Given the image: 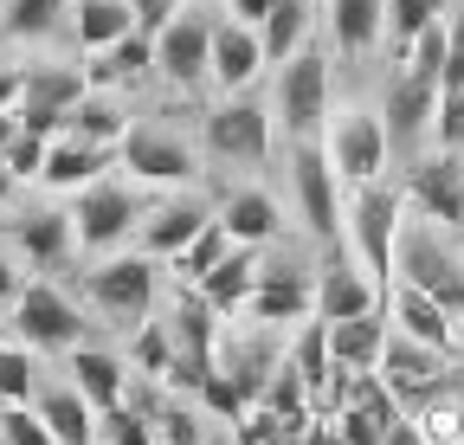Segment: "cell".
Segmentation results:
<instances>
[{"label": "cell", "mask_w": 464, "mask_h": 445, "mask_svg": "<svg viewBox=\"0 0 464 445\" xmlns=\"http://www.w3.org/2000/svg\"><path fill=\"white\" fill-rule=\"evenodd\" d=\"M181 7H207V0H181Z\"/></svg>", "instance_id": "obj_54"}, {"label": "cell", "mask_w": 464, "mask_h": 445, "mask_svg": "<svg viewBox=\"0 0 464 445\" xmlns=\"http://www.w3.org/2000/svg\"><path fill=\"white\" fill-rule=\"evenodd\" d=\"M33 394H39V374H33L26 343H0V401H7V407H26Z\"/></svg>", "instance_id": "obj_40"}, {"label": "cell", "mask_w": 464, "mask_h": 445, "mask_svg": "<svg viewBox=\"0 0 464 445\" xmlns=\"http://www.w3.org/2000/svg\"><path fill=\"white\" fill-rule=\"evenodd\" d=\"M14 136H20V110H0V155H7Z\"/></svg>", "instance_id": "obj_52"}, {"label": "cell", "mask_w": 464, "mask_h": 445, "mask_svg": "<svg viewBox=\"0 0 464 445\" xmlns=\"http://www.w3.org/2000/svg\"><path fill=\"white\" fill-rule=\"evenodd\" d=\"M200 136H207V155L226 161V169H258V161L271 155V142H277V123H271V110H265L258 97L232 91L226 103L207 110Z\"/></svg>", "instance_id": "obj_4"}, {"label": "cell", "mask_w": 464, "mask_h": 445, "mask_svg": "<svg viewBox=\"0 0 464 445\" xmlns=\"http://www.w3.org/2000/svg\"><path fill=\"white\" fill-rule=\"evenodd\" d=\"M149 72H155V39L149 33H123L116 45L91 52V65H84L91 91H123V84H142Z\"/></svg>", "instance_id": "obj_25"}, {"label": "cell", "mask_w": 464, "mask_h": 445, "mask_svg": "<svg viewBox=\"0 0 464 445\" xmlns=\"http://www.w3.org/2000/svg\"><path fill=\"white\" fill-rule=\"evenodd\" d=\"M219 219H226V233L239 239V246H271L284 233V213H277V200L265 188H232L219 200Z\"/></svg>", "instance_id": "obj_28"}, {"label": "cell", "mask_w": 464, "mask_h": 445, "mask_svg": "<svg viewBox=\"0 0 464 445\" xmlns=\"http://www.w3.org/2000/svg\"><path fill=\"white\" fill-rule=\"evenodd\" d=\"M207 59H213V14L207 7H181L155 33V78L161 84L200 91L207 84Z\"/></svg>", "instance_id": "obj_10"}, {"label": "cell", "mask_w": 464, "mask_h": 445, "mask_svg": "<svg viewBox=\"0 0 464 445\" xmlns=\"http://www.w3.org/2000/svg\"><path fill=\"white\" fill-rule=\"evenodd\" d=\"M329 33H335V52L362 59L387 33V0H329Z\"/></svg>", "instance_id": "obj_30"}, {"label": "cell", "mask_w": 464, "mask_h": 445, "mask_svg": "<svg viewBox=\"0 0 464 445\" xmlns=\"http://www.w3.org/2000/svg\"><path fill=\"white\" fill-rule=\"evenodd\" d=\"M130 14H136V33H149V39H155L174 14H181V0H130Z\"/></svg>", "instance_id": "obj_47"}, {"label": "cell", "mask_w": 464, "mask_h": 445, "mask_svg": "<svg viewBox=\"0 0 464 445\" xmlns=\"http://www.w3.org/2000/svg\"><path fill=\"white\" fill-rule=\"evenodd\" d=\"M232 246H239V239H232V233H226V219L213 213L207 227H200V233H194V239H188L181 252H174L168 265H174V277H181V285H200V277H207V271H213V265H219V258H226Z\"/></svg>", "instance_id": "obj_33"}, {"label": "cell", "mask_w": 464, "mask_h": 445, "mask_svg": "<svg viewBox=\"0 0 464 445\" xmlns=\"http://www.w3.org/2000/svg\"><path fill=\"white\" fill-rule=\"evenodd\" d=\"M445 14V0H387V39H393V59L413 45L432 20Z\"/></svg>", "instance_id": "obj_39"}, {"label": "cell", "mask_w": 464, "mask_h": 445, "mask_svg": "<svg viewBox=\"0 0 464 445\" xmlns=\"http://www.w3.org/2000/svg\"><path fill=\"white\" fill-rule=\"evenodd\" d=\"M0 413H7V401H0Z\"/></svg>", "instance_id": "obj_55"}, {"label": "cell", "mask_w": 464, "mask_h": 445, "mask_svg": "<svg viewBox=\"0 0 464 445\" xmlns=\"http://www.w3.org/2000/svg\"><path fill=\"white\" fill-rule=\"evenodd\" d=\"M265 72V39H258V26H246V20H213V59H207V84H219L226 97L232 91H252V78Z\"/></svg>", "instance_id": "obj_18"}, {"label": "cell", "mask_w": 464, "mask_h": 445, "mask_svg": "<svg viewBox=\"0 0 464 445\" xmlns=\"http://www.w3.org/2000/svg\"><path fill=\"white\" fill-rule=\"evenodd\" d=\"M432 142L464 155V91H439V110H432Z\"/></svg>", "instance_id": "obj_44"}, {"label": "cell", "mask_w": 464, "mask_h": 445, "mask_svg": "<svg viewBox=\"0 0 464 445\" xmlns=\"http://www.w3.org/2000/svg\"><path fill=\"white\" fill-rule=\"evenodd\" d=\"M271 123H277L290 142H304V136H323V123H329V59H323L316 45L290 52V59L277 65Z\"/></svg>", "instance_id": "obj_1"}, {"label": "cell", "mask_w": 464, "mask_h": 445, "mask_svg": "<svg viewBox=\"0 0 464 445\" xmlns=\"http://www.w3.org/2000/svg\"><path fill=\"white\" fill-rule=\"evenodd\" d=\"M45 149H52V136L20 130V136L7 142V155H0V161H7V175H14V181H39V175H45Z\"/></svg>", "instance_id": "obj_42"}, {"label": "cell", "mask_w": 464, "mask_h": 445, "mask_svg": "<svg viewBox=\"0 0 464 445\" xmlns=\"http://www.w3.org/2000/svg\"><path fill=\"white\" fill-rule=\"evenodd\" d=\"M123 33H136L130 0H78V7H72V39L84 52H103V45L123 39Z\"/></svg>", "instance_id": "obj_32"}, {"label": "cell", "mask_w": 464, "mask_h": 445, "mask_svg": "<svg viewBox=\"0 0 464 445\" xmlns=\"http://www.w3.org/2000/svg\"><path fill=\"white\" fill-rule=\"evenodd\" d=\"M432 110H439V78L400 65L381 103V123H387V149H420V136H432Z\"/></svg>", "instance_id": "obj_16"}, {"label": "cell", "mask_w": 464, "mask_h": 445, "mask_svg": "<svg viewBox=\"0 0 464 445\" xmlns=\"http://www.w3.org/2000/svg\"><path fill=\"white\" fill-rule=\"evenodd\" d=\"M323 149H329L342 181H355V188L381 181V169H387V123H381V110H348V117H335Z\"/></svg>", "instance_id": "obj_15"}, {"label": "cell", "mask_w": 464, "mask_h": 445, "mask_svg": "<svg viewBox=\"0 0 464 445\" xmlns=\"http://www.w3.org/2000/svg\"><path fill=\"white\" fill-rule=\"evenodd\" d=\"M14 200V175H7V161H0V207Z\"/></svg>", "instance_id": "obj_53"}, {"label": "cell", "mask_w": 464, "mask_h": 445, "mask_svg": "<svg viewBox=\"0 0 464 445\" xmlns=\"http://www.w3.org/2000/svg\"><path fill=\"white\" fill-rule=\"evenodd\" d=\"M65 130L72 136H91V142H123L130 136V110L116 103V97H103V91H84Z\"/></svg>", "instance_id": "obj_34"}, {"label": "cell", "mask_w": 464, "mask_h": 445, "mask_svg": "<svg viewBox=\"0 0 464 445\" xmlns=\"http://www.w3.org/2000/svg\"><path fill=\"white\" fill-rule=\"evenodd\" d=\"M393 277L420 285L426 297H439L451 316H464V258L432 233V227H400V246H393Z\"/></svg>", "instance_id": "obj_7"}, {"label": "cell", "mask_w": 464, "mask_h": 445, "mask_svg": "<svg viewBox=\"0 0 464 445\" xmlns=\"http://www.w3.org/2000/svg\"><path fill=\"white\" fill-rule=\"evenodd\" d=\"M116 169V142H91V136H72V130H58L52 149H45V188H91L97 175Z\"/></svg>", "instance_id": "obj_21"}, {"label": "cell", "mask_w": 464, "mask_h": 445, "mask_svg": "<svg viewBox=\"0 0 464 445\" xmlns=\"http://www.w3.org/2000/svg\"><path fill=\"white\" fill-rule=\"evenodd\" d=\"M0 439H7V445H58V439H52V426L39 420V407H33V401L0 413Z\"/></svg>", "instance_id": "obj_45"}, {"label": "cell", "mask_w": 464, "mask_h": 445, "mask_svg": "<svg viewBox=\"0 0 464 445\" xmlns=\"http://www.w3.org/2000/svg\"><path fill=\"white\" fill-rule=\"evenodd\" d=\"M142 213H149V200H142L130 181L97 175L91 188H78V207H72L78 252H110V246H123V239L142 227Z\"/></svg>", "instance_id": "obj_6"}, {"label": "cell", "mask_w": 464, "mask_h": 445, "mask_svg": "<svg viewBox=\"0 0 464 445\" xmlns=\"http://www.w3.org/2000/svg\"><path fill=\"white\" fill-rule=\"evenodd\" d=\"M290 188H297V219L310 227L316 246H342V175L316 136L290 142Z\"/></svg>", "instance_id": "obj_2"}, {"label": "cell", "mask_w": 464, "mask_h": 445, "mask_svg": "<svg viewBox=\"0 0 464 445\" xmlns=\"http://www.w3.org/2000/svg\"><path fill=\"white\" fill-rule=\"evenodd\" d=\"M387 349V310H362V316H342L329 323V362L348 374H374Z\"/></svg>", "instance_id": "obj_23"}, {"label": "cell", "mask_w": 464, "mask_h": 445, "mask_svg": "<svg viewBox=\"0 0 464 445\" xmlns=\"http://www.w3.org/2000/svg\"><path fill=\"white\" fill-rule=\"evenodd\" d=\"M136 362H142V374H168V362H174V336H168V323H136Z\"/></svg>", "instance_id": "obj_43"}, {"label": "cell", "mask_w": 464, "mask_h": 445, "mask_svg": "<svg viewBox=\"0 0 464 445\" xmlns=\"http://www.w3.org/2000/svg\"><path fill=\"white\" fill-rule=\"evenodd\" d=\"M84 297L97 316H110L116 329H136L155 310V258L149 252H123V258H103L84 271Z\"/></svg>", "instance_id": "obj_5"}, {"label": "cell", "mask_w": 464, "mask_h": 445, "mask_svg": "<svg viewBox=\"0 0 464 445\" xmlns=\"http://www.w3.org/2000/svg\"><path fill=\"white\" fill-rule=\"evenodd\" d=\"M258 252H265V246H232V252L200 277V285H194V291H200L219 316L246 310V304H252V285H258Z\"/></svg>", "instance_id": "obj_26"}, {"label": "cell", "mask_w": 464, "mask_h": 445, "mask_svg": "<svg viewBox=\"0 0 464 445\" xmlns=\"http://www.w3.org/2000/svg\"><path fill=\"white\" fill-rule=\"evenodd\" d=\"M252 323L265 329H284V323H304L316 310V285H310V271L297 258H265L258 252V285H252Z\"/></svg>", "instance_id": "obj_14"}, {"label": "cell", "mask_w": 464, "mask_h": 445, "mask_svg": "<svg viewBox=\"0 0 464 445\" xmlns=\"http://www.w3.org/2000/svg\"><path fill=\"white\" fill-rule=\"evenodd\" d=\"M65 20H72L65 0H7V7H0V33L7 39H52Z\"/></svg>", "instance_id": "obj_35"}, {"label": "cell", "mask_w": 464, "mask_h": 445, "mask_svg": "<svg viewBox=\"0 0 464 445\" xmlns=\"http://www.w3.org/2000/svg\"><path fill=\"white\" fill-rule=\"evenodd\" d=\"M91 91L84 65H26V84H20V130H39V136H58L72 123L78 97Z\"/></svg>", "instance_id": "obj_12"}, {"label": "cell", "mask_w": 464, "mask_h": 445, "mask_svg": "<svg viewBox=\"0 0 464 445\" xmlns=\"http://www.w3.org/2000/svg\"><path fill=\"white\" fill-rule=\"evenodd\" d=\"M72 387H78V394H84L97 413H110V407L130 401V368H123V355L78 343V349H72Z\"/></svg>", "instance_id": "obj_24"}, {"label": "cell", "mask_w": 464, "mask_h": 445, "mask_svg": "<svg viewBox=\"0 0 464 445\" xmlns=\"http://www.w3.org/2000/svg\"><path fill=\"white\" fill-rule=\"evenodd\" d=\"M33 407H39V420L52 426L58 445H97V407L78 394L72 381H65V387H39Z\"/></svg>", "instance_id": "obj_29"}, {"label": "cell", "mask_w": 464, "mask_h": 445, "mask_svg": "<svg viewBox=\"0 0 464 445\" xmlns=\"http://www.w3.org/2000/svg\"><path fill=\"white\" fill-rule=\"evenodd\" d=\"M290 362H297V374L310 381V407H316V394H323V381H329V323L323 316H310L304 329H297V349H290Z\"/></svg>", "instance_id": "obj_37"}, {"label": "cell", "mask_w": 464, "mask_h": 445, "mask_svg": "<svg viewBox=\"0 0 464 445\" xmlns=\"http://www.w3.org/2000/svg\"><path fill=\"white\" fill-rule=\"evenodd\" d=\"M20 285H26V277H20V258H14L7 246H0V310H14V297H20Z\"/></svg>", "instance_id": "obj_48"}, {"label": "cell", "mask_w": 464, "mask_h": 445, "mask_svg": "<svg viewBox=\"0 0 464 445\" xmlns=\"http://www.w3.org/2000/svg\"><path fill=\"white\" fill-rule=\"evenodd\" d=\"M20 84H26V65H7V59H0V110L20 103Z\"/></svg>", "instance_id": "obj_49"}, {"label": "cell", "mask_w": 464, "mask_h": 445, "mask_svg": "<svg viewBox=\"0 0 464 445\" xmlns=\"http://www.w3.org/2000/svg\"><path fill=\"white\" fill-rule=\"evenodd\" d=\"M258 401H265L277 420H304V413H310V381L297 374V362L284 355V362L271 368V381H265V394H258Z\"/></svg>", "instance_id": "obj_38"}, {"label": "cell", "mask_w": 464, "mask_h": 445, "mask_svg": "<svg viewBox=\"0 0 464 445\" xmlns=\"http://www.w3.org/2000/svg\"><path fill=\"white\" fill-rule=\"evenodd\" d=\"M381 445H426V432L413 426V413H400V420L387 426V439H381Z\"/></svg>", "instance_id": "obj_50"}, {"label": "cell", "mask_w": 464, "mask_h": 445, "mask_svg": "<svg viewBox=\"0 0 464 445\" xmlns=\"http://www.w3.org/2000/svg\"><path fill=\"white\" fill-rule=\"evenodd\" d=\"M213 304L194 291V285H181V297H174V310H168V336H174V362H168V387H181V394H194V387L213 374Z\"/></svg>", "instance_id": "obj_8"}, {"label": "cell", "mask_w": 464, "mask_h": 445, "mask_svg": "<svg viewBox=\"0 0 464 445\" xmlns=\"http://www.w3.org/2000/svg\"><path fill=\"white\" fill-rule=\"evenodd\" d=\"M277 7V0H232V20H246V26H258L265 14Z\"/></svg>", "instance_id": "obj_51"}, {"label": "cell", "mask_w": 464, "mask_h": 445, "mask_svg": "<svg viewBox=\"0 0 464 445\" xmlns=\"http://www.w3.org/2000/svg\"><path fill=\"white\" fill-rule=\"evenodd\" d=\"M84 310L65 297V291H58V285H20V297H14V336L26 343V349H78L84 343Z\"/></svg>", "instance_id": "obj_9"}, {"label": "cell", "mask_w": 464, "mask_h": 445, "mask_svg": "<svg viewBox=\"0 0 464 445\" xmlns=\"http://www.w3.org/2000/svg\"><path fill=\"white\" fill-rule=\"evenodd\" d=\"M413 426L426 432V445H464V401L451 394V387H439L432 401L413 407Z\"/></svg>", "instance_id": "obj_36"}, {"label": "cell", "mask_w": 464, "mask_h": 445, "mask_svg": "<svg viewBox=\"0 0 464 445\" xmlns=\"http://www.w3.org/2000/svg\"><path fill=\"white\" fill-rule=\"evenodd\" d=\"M116 161H123L142 188H188L200 175L194 149L174 136V130H155V123H130V136L116 142Z\"/></svg>", "instance_id": "obj_11"}, {"label": "cell", "mask_w": 464, "mask_h": 445, "mask_svg": "<svg viewBox=\"0 0 464 445\" xmlns=\"http://www.w3.org/2000/svg\"><path fill=\"white\" fill-rule=\"evenodd\" d=\"M406 200H413L432 227H464V161L451 149L420 155L413 169H406Z\"/></svg>", "instance_id": "obj_17"}, {"label": "cell", "mask_w": 464, "mask_h": 445, "mask_svg": "<svg viewBox=\"0 0 464 445\" xmlns=\"http://www.w3.org/2000/svg\"><path fill=\"white\" fill-rule=\"evenodd\" d=\"M387 323L400 329V336H413V343H426V349H458V323H451V310L439 304V297H426L420 285H406V277H393L387 285Z\"/></svg>", "instance_id": "obj_19"}, {"label": "cell", "mask_w": 464, "mask_h": 445, "mask_svg": "<svg viewBox=\"0 0 464 445\" xmlns=\"http://www.w3.org/2000/svg\"><path fill=\"white\" fill-rule=\"evenodd\" d=\"M14 252H20L26 265H39V271L65 265V258L78 252V227H72V213H26L20 227H14Z\"/></svg>", "instance_id": "obj_27"}, {"label": "cell", "mask_w": 464, "mask_h": 445, "mask_svg": "<svg viewBox=\"0 0 464 445\" xmlns=\"http://www.w3.org/2000/svg\"><path fill=\"white\" fill-rule=\"evenodd\" d=\"M97 445H155V420L123 401V407L97 413Z\"/></svg>", "instance_id": "obj_41"}, {"label": "cell", "mask_w": 464, "mask_h": 445, "mask_svg": "<svg viewBox=\"0 0 464 445\" xmlns=\"http://www.w3.org/2000/svg\"><path fill=\"white\" fill-rule=\"evenodd\" d=\"M445 91H464V0H458V14L445 20Z\"/></svg>", "instance_id": "obj_46"}, {"label": "cell", "mask_w": 464, "mask_h": 445, "mask_svg": "<svg viewBox=\"0 0 464 445\" xmlns=\"http://www.w3.org/2000/svg\"><path fill=\"white\" fill-rule=\"evenodd\" d=\"M310 20H316V0H277V7L258 20L265 65H284L290 52H304V45H310Z\"/></svg>", "instance_id": "obj_31"}, {"label": "cell", "mask_w": 464, "mask_h": 445, "mask_svg": "<svg viewBox=\"0 0 464 445\" xmlns=\"http://www.w3.org/2000/svg\"><path fill=\"white\" fill-rule=\"evenodd\" d=\"M348 219V239H355V265L381 285V297H387V285H393V246H400V188H387V181H368V188H355V207L342 213Z\"/></svg>", "instance_id": "obj_3"}, {"label": "cell", "mask_w": 464, "mask_h": 445, "mask_svg": "<svg viewBox=\"0 0 464 445\" xmlns=\"http://www.w3.org/2000/svg\"><path fill=\"white\" fill-rule=\"evenodd\" d=\"M362 310H387L381 304V285L362 271V265H348L342 252H329V265L316 271V310L323 323H342V316H362Z\"/></svg>", "instance_id": "obj_20"}, {"label": "cell", "mask_w": 464, "mask_h": 445, "mask_svg": "<svg viewBox=\"0 0 464 445\" xmlns=\"http://www.w3.org/2000/svg\"><path fill=\"white\" fill-rule=\"evenodd\" d=\"M374 374L387 381V394L400 401V413H413L420 401H432L445 387V349H426L413 336H400V329H387V349H381Z\"/></svg>", "instance_id": "obj_13"}, {"label": "cell", "mask_w": 464, "mask_h": 445, "mask_svg": "<svg viewBox=\"0 0 464 445\" xmlns=\"http://www.w3.org/2000/svg\"><path fill=\"white\" fill-rule=\"evenodd\" d=\"M207 219H213V207L207 200H194V194H181V200H155L149 213H142V252L149 258H174V252H181L200 227H207Z\"/></svg>", "instance_id": "obj_22"}]
</instances>
